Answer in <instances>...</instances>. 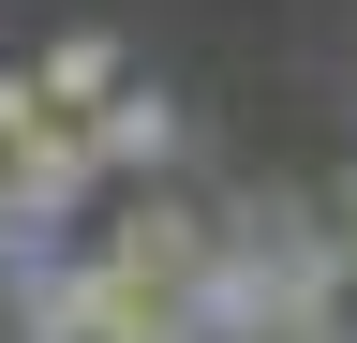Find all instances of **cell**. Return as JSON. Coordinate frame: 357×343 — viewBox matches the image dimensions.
<instances>
[{"label":"cell","mask_w":357,"mask_h":343,"mask_svg":"<svg viewBox=\"0 0 357 343\" xmlns=\"http://www.w3.org/2000/svg\"><path fill=\"white\" fill-rule=\"evenodd\" d=\"M238 239H268V269H283V343H357V239H342V209L312 224V209L253 194Z\"/></svg>","instance_id":"1"},{"label":"cell","mask_w":357,"mask_h":343,"mask_svg":"<svg viewBox=\"0 0 357 343\" xmlns=\"http://www.w3.org/2000/svg\"><path fill=\"white\" fill-rule=\"evenodd\" d=\"M105 194V149H89V119H60L45 105L15 149H0V224L15 239H75V209Z\"/></svg>","instance_id":"2"},{"label":"cell","mask_w":357,"mask_h":343,"mask_svg":"<svg viewBox=\"0 0 357 343\" xmlns=\"http://www.w3.org/2000/svg\"><path fill=\"white\" fill-rule=\"evenodd\" d=\"M178 298H194L208 343H283V269H268V239H238V224L208 239V269L178 284Z\"/></svg>","instance_id":"3"},{"label":"cell","mask_w":357,"mask_h":343,"mask_svg":"<svg viewBox=\"0 0 357 343\" xmlns=\"http://www.w3.org/2000/svg\"><path fill=\"white\" fill-rule=\"evenodd\" d=\"M208 239H223V224H194L164 180H134V209H119V239H105V254H119V269H149V284H194V269H208Z\"/></svg>","instance_id":"4"},{"label":"cell","mask_w":357,"mask_h":343,"mask_svg":"<svg viewBox=\"0 0 357 343\" xmlns=\"http://www.w3.org/2000/svg\"><path fill=\"white\" fill-rule=\"evenodd\" d=\"M89 149H105V180H178V105L134 75L119 105H89Z\"/></svg>","instance_id":"5"},{"label":"cell","mask_w":357,"mask_h":343,"mask_svg":"<svg viewBox=\"0 0 357 343\" xmlns=\"http://www.w3.org/2000/svg\"><path fill=\"white\" fill-rule=\"evenodd\" d=\"M30 75H45V105H60V119H89V105H119V90H134L119 30H60V45H45Z\"/></svg>","instance_id":"6"},{"label":"cell","mask_w":357,"mask_h":343,"mask_svg":"<svg viewBox=\"0 0 357 343\" xmlns=\"http://www.w3.org/2000/svg\"><path fill=\"white\" fill-rule=\"evenodd\" d=\"M30 119H45V75L15 60V75H0V149H15V135H30Z\"/></svg>","instance_id":"7"},{"label":"cell","mask_w":357,"mask_h":343,"mask_svg":"<svg viewBox=\"0 0 357 343\" xmlns=\"http://www.w3.org/2000/svg\"><path fill=\"white\" fill-rule=\"evenodd\" d=\"M328 209H342V239H357V164H342V194H328Z\"/></svg>","instance_id":"8"},{"label":"cell","mask_w":357,"mask_h":343,"mask_svg":"<svg viewBox=\"0 0 357 343\" xmlns=\"http://www.w3.org/2000/svg\"><path fill=\"white\" fill-rule=\"evenodd\" d=\"M0 269H15V224H0Z\"/></svg>","instance_id":"9"},{"label":"cell","mask_w":357,"mask_h":343,"mask_svg":"<svg viewBox=\"0 0 357 343\" xmlns=\"http://www.w3.org/2000/svg\"><path fill=\"white\" fill-rule=\"evenodd\" d=\"M0 343H15V314H0Z\"/></svg>","instance_id":"10"}]
</instances>
